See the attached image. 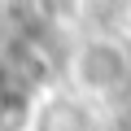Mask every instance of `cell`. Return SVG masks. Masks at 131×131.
Listing matches in <instances>:
<instances>
[{
  "mask_svg": "<svg viewBox=\"0 0 131 131\" xmlns=\"http://www.w3.org/2000/svg\"><path fill=\"white\" fill-rule=\"evenodd\" d=\"M31 122V101L18 88H0V131H22Z\"/></svg>",
  "mask_w": 131,
  "mask_h": 131,
  "instance_id": "cell-2",
  "label": "cell"
},
{
  "mask_svg": "<svg viewBox=\"0 0 131 131\" xmlns=\"http://www.w3.org/2000/svg\"><path fill=\"white\" fill-rule=\"evenodd\" d=\"M79 79H83L88 88H96V92H109L114 83L127 79V57H122L114 44H92V48H83V57H79Z\"/></svg>",
  "mask_w": 131,
  "mask_h": 131,
  "instance_id": "cell-1",
  "label": "cell"
}]
</instances>
